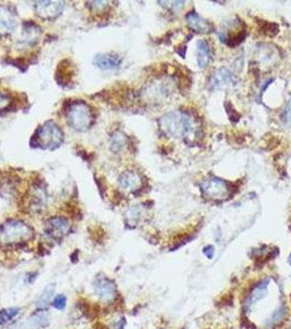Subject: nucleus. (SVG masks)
<instances>
[{
  "instance_id": "f257e3e1",
  "label": "nucleus",
  "mask_w": 291,
  "mask_h": 329,
  "mask_svg": "<svg viewBox=\"0 0 291 329\" xmlns=\"http://www.w3.org/2000/svg\"><path fill=\"white\" fill-rule=\"evenodd\" d=\"M161 131L169 137L184 138L186 142L197 138L200 126L194 116L184 111H172L159 120Z\"/></svg>"
},
{
  "instance_id": "f03ea898",
  "label": "nucleus",
  "mask_w": 291,
  "mask_h": 329,
  "mask_svg": "<svg viewBox=\"0 0 291 329\" xmlns=\"http://www.w3.org/2000/svg\"><path fill=\"white\" fill-rule=\"evenodd\" d=\"M34 236L32 227L19 220H9L0 226V244L17 245Z\"/></svg>"
},
{
  "instance_id": "7ed1b4c3",
  "label": "nucleus",
  "mask_w": 291,
  "mask_h": 329,
  "mask_svg": "<svg viewBox=\"0 0 291 329\" xmlns=\"http://www.w3.org/2000/svg\"><path fill=\"white\" fill-rule=\"evenodd\" d=\"M32 141H34V147L55 149L59 147L64 141V134L55 122L47 121L36 130Z\"/></svg>"
},
{
  "instance_id": "20e7f679",
  "label": "nucleus",
  "mask_w": 291,
  "mask_h": 329,
  "mask_svg": "<svg viewBox=\"0 0 291 329\" xmlns=\"http://www.w3.org/2000/svg\"><path fill=\"white\" fill-rule=\"evenodd\" d=\"M68 123L76 131H86L93 123V112L84 101L70 102L66 110Z\"/></svg>"
},
{
  "instance_id": "39448f33",
  "label": "nucleus",
  "mask_w": 291,
  "mask_h": 329,
  "mask_svg": "<svg viewBox=\"0 0 291 329\" xmlns=\"http://www.w3.org/2000/svg\"><path fill=\"white\" fill-rule=\"evenodd\" d=\"M229 183L219 178L205 180L201 185V191L205 197L212 200H224L230 195Z\"/></svg>"
},
{
  "instance_id": "423d86ee",
  "label": "nucleus",
  "mask_w": 291,
  "mask_h": 329,
  "mask_svg": "<svg viewBox=\"0 0 291 329\" xmlns=\"http://www.w3.org/2000/svg\"><path fill=\"white\" fill-rule=\"evenodd\" d=\"M94 293L97 294L100 300L106 303H112L115 301L117 296V291L115 284L105 276H98L93 283Z\"/></svg>"
},
{
  "instance_id": "0eeeda50",
  "label": "nucleus",
  "mask_w": 291,
  "mask_h": 329,
  "mask_svg": "<svg viewBox=\"0 0 291 329\" xmlns=\"http://www.w3.org/2000/svg\"><path fill=\"white\" fill-rule=\"evenodd\" d=\"M64 10V3L62 2H36L34 4V11L36 16L43 20H53L58 17Z\"/></svg>"
},
{
  "instance_id": "6e6552de",
  "label": "nucleus",
  "mask_w": 291,
  "mask_h": 329,
  "mask_svg": "<svg viewBox=\"0 0 291 329\" xmlns=\"http://www.w3.org/2000/svg\"><path fill=\"white\" fill-rule=\"evenodd\" d=\"M70 231V223L62 216L50 217L45 224L46 235L53 239H61Z\"/></svg>"
},
{
  "instance_id": "1a4fd4ad",
  "label": "nucleus",
  "mask_w": 291,
  "mask_h": 329,
  "mask_svg": "<svg viewBox=\"0 0 291 329\" xmlns=\"http://www.w3.org/2000/svg\"><path fill=\"white\" fill-rule=\"evenodd\" d=\"M42 30L34 22L28 21L23 24V30L18 41V46L21 48L34 46L40 41Z\"/></svg>"
},
{
  "instance_id": "9d476101",
  "label": "nucleus",
  "mask_w": 291,
  "mask_h": 329,
  "mask_svg": "<svg viewBox=\"0 0 291 329\" xmlns=\"http://www.w3.org/2000/svg\"><path fill=\"white\" fill-rule=\"evenodd\" d=\"M18 25L16 12L8 6H0V36L14 32Z\"/></svg>"
},
{
  "instance_id": "9b49d317",
  "label": "nucleus",
  "mask_w": 291,
  "mask_h": 329,
  "mask_svg": "<svg viewBox=\"0 0 291 329\" xmlns=\"http://www.w3.org/2000/svg\"><path fill=\"white\" fill-rule=\"evenodd\" d=\"M209 84L212 89H224V88L235 85L236 78L229 69L223 67L217 69V71L211 75Z\"/></svg>"
},
{
  "instance_id": "f8f14e48",
  "label": "nucleus",
  "mask_w": 291,
  "mask_h": 329,
  "mask_svg": "<svg viewBox=\"0 0 291 329\" xmlns=\"http://www.w3.org/2000/svg\"><path fill=\"white\" fill-rule=\"evenodd\" d=\"M185 18H186V23L188 25V28L193 30L196 33H200V34L210 33L213 30L212 24L209 21H207L206 19H204L201 16H199L197 12L195 11L188 12Z\"/></svg>"
},
{
  "instance_id": "ddd939ff",
  "label": "nucleus",
  "mask_w": 291,
  "mask_h": 329,
  "mask_svg": "<svg viewBox=\"0 0 291 329\" xmlns=\"http://www.w3.org/2000/svg\"><path fill=\"white\" fill-rule=\"evenodd\" d=\"M119 187H121L125 191L128 192H135L138 191L142 186L141 177L138 173L134 170H126L118 178Z\"/></svg>"
},
{
  "instance_id": "4468645a",
  "label": "nucleus",
  "mask_w": 291,
  "mask_h": 329,
  "mask_svg": "<svg viewBox=\"0 0 291 329\" xmlns=\"http://www.w3.org/2000/svg\"><path fill=\"white\" fill-rule=\"evenodd\" d=\"M94 64L102 71H113L119 68L122 59L115 54H98L94 58Z\"/></svg>"
},
{
  "instance_id": "2eb2a0df",
  "label": "nucleus",
  "mask_w": 291,
  "mask_h": 329,
  "mask_svg": "<svg viewBox=\"0 0 291 329\" xmlns=\"http://www.w3.org/2000/svg\"><path fill=\"white\" fill-rule=\"evenodd\" d=\"M47 194L46 190L43 188L42 183H35L30 195V204L34 211H40L46 205Z\"/></svg>"
},
{
  "instance_id": "dca6fc26",
  "label": "nucleus",
  "mask_w": 291,
  "mask_h": 329,
  "mask_svg": "<svg viewBox=\"0 0 291 329\" xmlns=\"http://www.w3.org/2000/svg\"><path fill=\"white\" fill-rule=\"evenodd\" d=\"M196 58H197V64L200 68H205L209 64L211 60V49L209 43L206 40L198 41L197 49H196Z\"/></svg>"
},
{
  "instance_id": "f3484780",
  "label": "nucleus",
  "mask_w": 291,
  "mask_h": 329,
  "mask_svg": "<svg viewBox=\"0 0 291 329\" xmlns=\"http://www.w3.org/2000/svg\"><path fill=\"white\" fill-rule=\"evenodd\" d=\"M144 96L149 101H160L167 96V89L163 84L157 82L147 87V89L144 90Z\"/></svg>"
},
{
  "instance_id": "a211bd4d",
  "label": "nucleus",
  "mask_w": 291,
  "mask_h": 329,
  "mask_svg": "<svg viewBox=\"0 0 291 329\" xmlns=\"http://www.w3.org/2000/svg\"><path fill=\"white\" fill-rule=\"evenodd\" d=\"M126 144H127V136L124 133L119 131L113 133L110 138V148L113 153H118L119 150L124 148Z\"/></svg>"
},
{
  "instance_id": "6ab92c4d",
  "label": "nucleus",
  "mask_w": 291,
  "mask_h": 329,
  "mask_svg": "<svg viewBox=\"0 0 291 329\" xmlns=\"http://www.w3.org/2000/svg\"><path fill=\"white\" fill-rule=\"evenodd\" d=\"M49 324V317L46 313L40 312L31 316L28 320V326L31 329H37V328H44Z\"/></svg>"
},
{
  "instance_id": "aec40b11",
  "label": "nucleus",
  "mask_w": 291,
  "mask_h": 329,
  "mask_svg": "<svg viewBox=\"0 0 291 329\" xmlns=\"http://www.w3.org/2000/svg\"><path fill=\"white\" fill-rule=\"evenodd\" d=\"M54 291H55V287L52 286V284H49V286L43 291V293L39 297V300H37L36 306L39 308L47 307L49 305L50 300H52V297L54 295Z\"/></svg>"
},
{
  "instance_id": "412c9836",
  "label": "nucleus",
  "mask_w": 291,
  "mask_h": 329,
  "mask_svg": "<svg viewBox=\"0 0 291 329\" xmlns=\"http://www.w3.org/2000/svg\"><path fill=\"white\" fill-rule=\"evenodd\" d=\"M126 223L128 225H136L138 223V221L140 220L141 216V208L138 205L132 206L128 208V211L126 212Z\"/></svg>"
},
{
  "instance_id": "4be33fe9",
  "label": "nucleus",
  "mask_w": 291,
  "mask_h": 329,
  "mask_svg": "<svg viewBox=\"0 0 291 329\" xmlns=\"http://www.w3.org/2000/svg\"><path fill=\"white\" fill-rule=\"evenodd\" d=\"M20 311L21 309L19 307H10L0 311V325H4L6 322L14 319L16 316L20 314Z\"/></svg>"
},
{
  "instance_id": "5701e85b",
  "label": "nucleus",
  "mask_w": 291,
  "mask_h": 329,
  "mask_svg": "<svg viewBox=\"0 0 291 329\" xmlns=\"http://www.w3.org/2000/svg\"><path fill=\"white\" fill-rule=\"evenodd\" d=\"M79 308H80V311L89 318L94 317V316H96L98 313L97 306L90 304L89 302H79Z\"/></svg>"
},
{
  "instance_id": "b1692460",
  "label": "nucleus",
  "mask_w": 291,
  "mask_h": 329,
  "mask_svg": "<svg viewBox=\"0 0 291 329\" xmlns=\"http://www.w3.org/2000/svg\"><path fill=\"white\" fill-rule=\"evenodd\" d=\"M281 121L283 125H286L287 128H291V98L288 101V103L282 112Z\"/></svg>"
},
{
  "instance_id": "393cba45",
  "label": "nucleus",
  "mask_w": 291,
  "mask_h": 329,
  "mask_svg": "<svg viewBox=\"0 0 291 329\" xmlns=\"http://www.w3.org/2000/svg\"><path fill=\"white\" fill-rule=\"evenodd\" d=\"M159 4H161L164 7H167L168 9L172 10L173 12H179L181 11L183 8H184V2H159Z\"/></svg>"
},
{
  "instance_id": "a878e982",
  "label": "nucleus",
  "mask_w": 291,
  "mask_h": 329,
  "mask_svg": "<svg viewBox=\"0 0 291 329\" xmlns=\"http://www.w3.org/2000/svg\"><path fill=\"white\" fill-rule=\"evenodd\" d=\"M11 103H12V99L9 94L5 92H0V111L8 109Z\"/></svg>"
},
{
  "instance_id": "bb28decb",
  "label": "nucleus",
  "mask_w": 291,
  "mask_h": 329,
  "mask_svg": "<svg viewBox=\"0 0 291 329\" xmlns=\"http://www.w3.org/2000/svg\"><path fill=\"white\" fill-rule=\"evenodd\" d=\"M88 4L93 12H103L107 8V2H91Z\"/></svg>"
},
{
  "instance_id": "cd10ccee",
  "label": "nucleus",
  "mask_w": 291,
  "mask_h": 329,
  "mask_svg": "<svg viewBox=\"0 0 291 329\" xmlns=\"http://www.w3.org/2000/svg\"><path fill=\"white\" fill-rule=\"evenodd\" d=\"M66 303H67V299H66V296L65 295H57L55 297V300L53 301V305L55 308L57 309H59V311H61V309H64L66 307Z\"/></svg>"
},
{
  "instance_id": "c85d7f7f",
  "label": "nucleus",
  "mask_w": 291,
  "mask_h": 329,
  "mask_svg": "<svg viewBox=\"0 0 291 329\" xmlns=\"http://www.w3.org/2000/svg\"><path fill=\"white\" fill-rule=\"evenodd\" d=\"M202 252H204V255L208 258V259H212L214 256V248L212 246H206L204 249H202Z\"/></svg>"
},
{
  "instance_id": "c756f323",
  "label": "nucleus",
  "mask_w": 291,
  "mask_h": 329,
  "mask_svg": "<svg viewBox=\"0 0 291 329\" xmlns=\"http://www.w3.org/2000/svg\"><path fill=\"white\" fill-rule=\"evenodd\" d=\"M94 329H106V328L102 324H97L96 327H94Z\"/></svg>"
},
{
  "instance_id": "7c9ffc66",
  "label": "nucleus",
  "mask_w": 291,
  "mask_h": 329,
  "mask_svg": "<svg viewBox=\"0 0 291 329\" xmlns=\"http://www.w3.org/2000/svg\"><path fill=\"white\" fill-rule=\"evenodd\" d=\"M290 263H291V256H290Z\"/></svg>"
}]
</instances>
